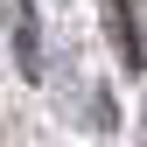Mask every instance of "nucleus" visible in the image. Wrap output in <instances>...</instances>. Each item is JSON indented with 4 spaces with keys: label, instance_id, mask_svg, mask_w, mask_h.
I'll use <instances>...</instances> for the list:
<instances>
[{
    "label": "nucleus",
    "instance_id": "f03ea898",
    "mask_svg": "<svg viewBox=\"0 0 147 147\" xmlns=\"http://www.w3.org/2000/svg\"><path fill=\"white\" fill-rule=\"evenodd\" d=\"M112 35H119V56L140 70V63H147V49H140V35H133V14H126V0H112Z\"/></svg>",
    "mask_w": 147,
    "mask_h": 147
},
{
    "label": "nucleus",
    "instance_id": "f257e3e1",
    "mask_svg": "<svg viewBox=\"0 0 147 147\" xmlns=\"http://www.w3.org/2000/svg\"><path fill=\"white\" fill-rule=\"evenodd\" d=\"M14 56H21L28 77H42V35H35V7H28V0L14 7Z\"/></svg>",
    "mask_w": 147,
    "mask_h": 147
}]
</instances>
